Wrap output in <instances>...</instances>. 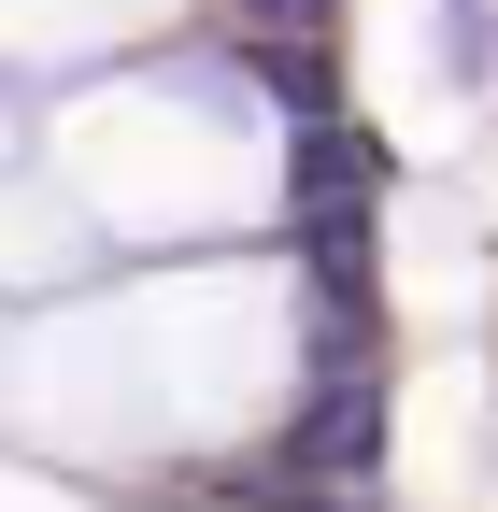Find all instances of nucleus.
I'll use <instances>...</instances> for the list:
<instances>
[{
	"label": "nucleus",
	"mask_w": 498,
	"mask_h": 512,
	"mask_svg": "<svg viewBox=\"0 0 498 512\" xmlns=\"http://www.w3.org/2000/svg\"><path fill=\"white\" fill-rule=\"evenodd\" d=\"M328 15H342V0H242V29H257V43H299V57H314Z\"/></svg>",
	"instance_id": "1"
},
{
	"label": "nucleus",
	"mask_w": 498,
	"mask_h": 512,
	"mask_svg": "<svg viewBox=\"0 0 498 512\" xmlns=\"http://www.w3.org/2000/svg\"><path fill=\"white\" fill-rule=\"evenodd\" d=\"M442 57H456V72H484V0H442Z\"/></svg>",
	"instance_id": "2"
}]
</instances>
